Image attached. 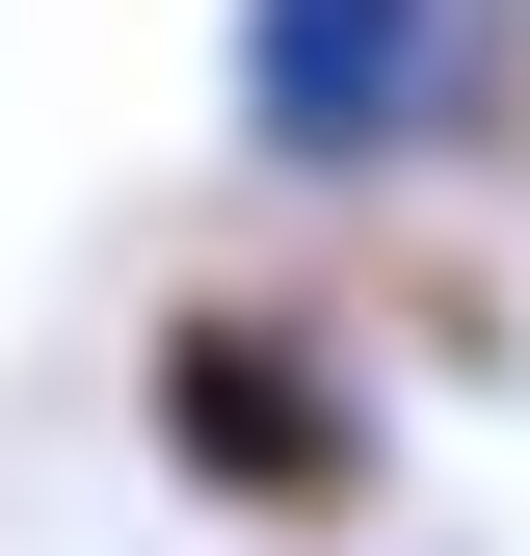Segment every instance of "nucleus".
Segmentation results:
<instances>
[{"label": "nucleus", "instance_id": "2", "mask_svg": "<svg viewBox=\"0 0 530 556\" xmlns=\"http://www.w3.org/2000/svg\"><path fill=\"white\" fill-rule=\"evenodd\" d=\"M239 160L265 186H425L504 132V0H239Z\"/></svg>", "mask_w": 530, "mask_h": 556}, {"label": "nucleus", "instance_id": "1", "mask_svg": "<svg viewBox=\"0 0 530 556\" xmlns=\"http://www.w3.org/2000/svg\"><path fill=\"white\" fill-rule=\"evenodd\" d=\"M132 425H160V477L213 530H371V477H398V397L318 292H186L132 344Z\"/></svg>", "mask_w": 530, "mask_h": 556}]
</instances>
